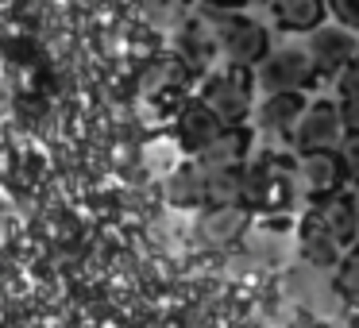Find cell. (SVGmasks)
<instances>
[{
	"label": "cell",
	"instance_id": "20",
	"mask_svg": "<svg viewBox=\"0 0 359 328\" xmlns=\"http://www.w3.org/2000/svg\"><path fill=\"white\" fill-rule=\"evenodd\" d=\"M325 4H328L332 24H340V27L359 35V0H325Z\"/></svg>",
	"mask_w": 359,
	"mask_h": 328
},
{
	"label": "cell",
	"instance_id": "23",
	"mask_svg": "<svg viewBox=\"0 0 359 328\" xmlns=\"http://www.w3.org/2000/svg\"><path fill=\"white\" fill-rule=\"evenodd\" d=\"M143 4H147V8H158V4H166V0H143Z\"/></svg>",
	"mask_w": 359,
	"mask_h": 328
},
{
	"label": "cell",
	"instance_id": "10",
	"mask_svg": "<svg viewBox=\"0 0 359 328\" xmlns=\"http://www.w3.org/2000/svg\"><path fill=\"white\" fill-rule=\"evenodd\" d=\"M271 4V20L278 24V32L290 35H309L328 20L325 0H266Z\"/></svg>",
	"mask_w": 359,
	"mask_h": 328
},
{
	"label": "cell",
	"instance_id": "4",
	"mask_svg": "<svg viewBox=\"0 0 359 328\" xmlns=\"http://www.w3.org/2000/svg\"><path fill=\"white\" fill-rule=\"evenodd\" d=\"M344 139V124H340V104L332 97L309 101L302 112V120L290 132V147L294 155H313V151H336Z\"/></svg>",
	"mask_w": 359,
	"mask_h": 328
},
{
	"label": "cell",
	"instance_id": "8",
	"mask_svg": "<svg viewBox=\"0 0 359 328\" xmlns=\"http://www.w3.org/2000/svg\"><path fill=\"white\" fill-rule=\"evenodd\" d=\"M305 104H309L305 93H266L263 101H259V109H251V112H255V124L263 128L266 135L290 139V132H294V124L302 120Z\"/></svg>",
	"mask_w": 359,
	"mask_h": 328
},
{
	"label": "cell",
	"instance_id": "24",
	"mask_svg": "<svg viewBox=\"0 0 359 328\" xmlns=\"http://www.w3.org/2000/svg\"><path fill=\"white\" fill-rule=\"evenodd\" d=\"M355 209H359V189H355Z\"/></svg>",
	"mask_w": 359,
	"mask_h": 328
},
{
	"label": "cell",
	"instance_id": "3",
	"mask_svg": "<svg viewBox=\"0 0 359 328\" xmlns=\"http://www.w3.org/2000/svg\"><path fill=\"white\" fill-rule=\"evenodd\" d=\"M201 104L220 124H243L251 116V109H255V78H251V70L228 66L224 74H212L205 81Z\"/></svg>",
	"mask_w": 359,
	"mask_h": 328
},
{
	"label": "cell",
	"instance_id": "6",
	"mask_svg": "<svg viewBox=\"0 0 359 328\" xmlns=\"http://www.w3.org/2000/svg\"><path fill=\"white\" fill-rule=\"evenodd\" d=\"M251 151V132L243 124H224L201 151L194 155V163L201 170H220V166H243Z\"/></svg>",
	"mask_w": 359,
	"mask_h": 328
},
{
	"label": "cell",
	"instance_id": "12",
	"mask_svg": "<svg viewBox=\"0 0 359 328\" xmlns=\"http://www.w3.org/2000/svg\"><path fill=\"white\" fill-rule=\"evenodd\" d=\"M243 228H248V205H212L201 217V235L217 247L240 240Z\"/></svg>",
	"mask_w": 359,
	"mask_h": 328
},
{
	"label": "cell",
	"instance_id": "21",
	"mask_svg": "<svg viewBox=\"0 0 359 328\" xmlns=\"http://www.w3.org/2000/svg\"><path fill=\"white\" fill-rule=\"evenodd\" d=\"M205 12H243L251 4H266V0H201Z\"/></svg>",
	"mask_w": 359,
	"mask_h": 328
},
{
	"label": "cell",
	"instance_id": "13",
	"mask_svg": "<svg viewBox=\"0 0 359 328\" xmlns=\"http://www.w3.org/2000/svg\"><path fill=\"white\" fill-rule=\"evenodd\" d=\"M178 55L194 66H209L217 58V39H212V27L205 16H194L182 24L178 32Z\"/></svg>",
	"mask_w": 359,
	"mask_h": 328
},
{
	"label": "cell",
	"instance_id": "1",
	"mask_svg": "<svg viewBox=\"0 0 359 328\" xmlns=\"http://www.w3.org/2000/svg\"><path fill=\"white\" fill-rule=\"evenodd\" d=\"M212 27L217 39V55L236 70H255L271 50V32L259 20L243 16V12H201Z\"/></svg>",
	"mask_w": 359,
	"mask_h": 328
},
{
	"label": "cell",
	"instance_id": "11",
	"mask_svg": "<svg viewBox=\"0 0 359 328\" xmlns=\"http://www.w3.org/2000/svg\"><path fill=\"white\" fill-rule=\"evenodd\" d=\"M297 251H302L305 263H309V266H320V271L336 266V263H340V255H344V247L332 240V232L320 224L313 209H309V217L302 220V228H297Z\"/></svg>",
	"mask_w": 359,
	"mask_h": 328
},
{
	"label": "cell",
	"instance_id": "2",
	"mask_svg": "<svg viewBox=\"0 0 359 328\" xmlns=\"http://www.w3.org/2000/svg\"><path fill=\"white\" fill-rule=\"evenodd\" d=\"M255 86L263 93H309L320 86L305 47H271L255 66Z\"/></svg>",
	"mask_w": 359,
	"mask_h": 328
},
{
	"label": "cell",
	"instance_id": "18",
	"mask_svg": "<svg viewBox=\"0 0 359 328\" xmlns=\"http://www.w3.org/2000/svg\"><path fill=\"white\" fill-rule=\"evenodd\" d=\"M336 158H340V170H344V186L359 189V132H348L336 147Z\"/></svg>",
	"mask_w": 359,
	"mask_h": 328
},
{
	"label": "cell",
	"instance_id": "7",
	"mask_svg": "<svg viewBox=\"0 0 359 328\" xmlns=\"http://www.w3.org/2000/svg\"><path fill=\"white\" fill-rule=\"evenodd\" d=\"M297 182L302 189L320 201V197H332L344 189V170L336 151H313V155H297Z\"/></svg>",
	"mask_w": 359,
	"mask_h": 328
},
{
	"label": "cell",
	"instance_id": "14",
	"mask_svg": "<svg viewBox=\"0 0 359 328\" xmlns=\"http://www.w3.org/2000/svg\"><path fill=\"white\" fill-rule=\"evenodd\" d=\"M166 201L178 205V209H197L205 205V170L197 163H186L170 174L166 182Z\"/></svg>",
	"mask_w": 359,
	"mask_h": 328
},
{
	"label": "cell",
	"instance_id": "19",
	"mask_svg": "<svg viewBox=\"0 0 359 328\" xmlns=\"http://www.w3.org/2000/svg\"><path fill=\"white\" fill-rule=\"evenodd\" d=\"M332 86H336V101H359V50H355V58L332 78Z\"/></svg>",
	"mask_w": 359,
	"mask_h": 328
},
{
	"label": "cell",
	"instance_id": "5",
	"mask_svg": "<svg viewBox=\"0 0 359 328\" xmlns=\"http://www.w3.org/2000/svg\"><path fill=\"white\" fill-rule=\"evenodd\" d=\"M355 50H359V35L340 27V24H328V20L317 32H309V43H305V55H309V62H313L320 81H332L355 58Z\"/></svg>",
	"mask_w": 359,
	"mask_h": 328
},
{
	"label": "cell",
	"instance_id": "16",
	"mask_svg": "<svg viewBox=\"0 0 359 328\" xmlns=\"http://www.w3.org/2000/svg\"><path fill=\"white\" fill-rule=\"evenodd\" d=\"M220 128H224V124H220V120L205 109V104H189V109L182 112V128H178V132H182L186 151H194V155H197V151H201L205 143L220 132Z\"/></svg>",
	"mask_w": 359,
	"mask_h": 328
},
{
	"label": "cell",
	"instance_id": "17",
	"mask_svg": "<svg viewBox=\"0 0 359 328\" xmlns=\"http://www.w3.org/2000/svg\"><path fill=\"white\" fill-rule=\"evenodd\" d=\"M336 289H340L351 305H359V240L351 243L340 255V263H336Z\"/></svg>",
	"mask_w": 359,
	"mask_h": 328
},
{
	"label": "cell",
	"instance_id": "22",
	"mask_svg": "<svg viewBox=\"0 0 359 328\" xmlns=\"http://www.w3.org/2000/svg\"><path fill=\"white\" fill-rule=\"evenodd\" d=\"M336 104H340L344 135H348V132H359V101H336Z\"/></svg>",
	"mask_w": 359,
	"mask_h": 328
},
{
	"label": "cell",
	"instance_id": "9",
	"mask_svg": "<svg viewBox=\"0 0 359 328\" xmlns=\"http://www.w3.org/2000/svg\"><path fill=\"white\" fill-rule=\"evenodd\" d=\"M313 212H317V220L332 232V240L340 243L344 251L351 247V243L359 240V209H355V193H332V197H320L317 205H313Z\"/></svg>",
	"mask_w": 359,
	"mask_h": 328
},
{
	"label": "cell",
	"instance_id": "15",
	"mask_svg": "<svg viewBox=\"0 0 359 328\" xmlns=\"http://www.w3.org/2000/svg\"><path fill=\"white\" fill-rule=\"evenodd\" d=\"M205 201L209 205H243V166L205 170Z\"/></svg>",
	"mask_w": 359,
	"mask_h": 328
}]
</instances>
